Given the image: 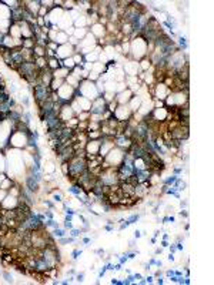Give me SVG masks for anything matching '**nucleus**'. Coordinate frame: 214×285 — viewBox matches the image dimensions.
<instances>
[{"mask_svg": "<svg viewBox=\"0 0 214 285\" xmlns=\"http://www.w3.org/2000/svg\"><path fill=\"white\" fill-rule=\"evenodd\" d=\"M161 251H163L161 248H157V249H156V255H159V254H161Z\"/></svg>", "mask_w": 214, "mask_h": 285, "instance_id": "58836bf2", "label": "nucleus"}, {"mask_svg": "<svg viewBox=\"0 0 214 285\" xmlns=\"http://www.w3.org/2000/svg\"><path fill=\"white\" fill-rule=\"evenodd\" d=\"M76 114H74V111L71 110L70 104H63L60 108V111H59V120H60L63 124H66L67 121L70 119H73Z\"/></svg>", "mask_w": 214, "mask_h": 285, "instance_id": "9b49d317", "label": "nucleus"}, {"mask_svg": "<svg viewBox=\"0 0 214 285\" xmlns=\"http://www.w3.org/2000/svg\"><path fill=\"white\" fill-rule=\"evenodd\" d=\"M133 116V111L130 110L129 104H119L117 108L114 110L113 113V117H114L117 121H129L132 119Z\"/></svg>", "mask_w": 214, "mask_h": 285, "instance_id": "39448f33", "label": "nucleus"}, {"mask_svg": "<svg viewBox=\"0 0 214 285\" xmlns=\"http://www.w3.org/2000/svg\"><path fill=\"white\" fill-rule=\"evenodd\" d=\"M60 170H61V172H63V175L66 177L67 172H69V163H66V161L61 163V164H60Z\"/></svg>", "mask_w": 214, "mask_h": 285, "instance_id": "a878e982", "label": "nucleus"}, {"mask_svg": "<svg viewBox=\"0 0 214 285\" xmlns=\"http://www.w3.org/2000/svg\"><path fill=\"white\" fill-rule=\"evenodd\" d=\"M124 156H126V151L119 148V147H114V148H113V150L110 151L109 154L103 158V161L107 163L109 167H114V168H117V167L120 166V163L123 161Z\"/></svg>", "mask_w": 214, "mask_h": 285, "instance_id": "20e7f679", "label": "nucleus"}, {"mask_svg": "<svg viewBox=\"0 0 214 285\" xmlns=\"http://www.w3.org/2000/svg\"><path fill=\"white\" fill-rule=\"evenodd\" d=\"M76 96H82V97H86L87 100L93 101L94 98H97L100 96V93L97 91L96 88V84L91 83L88 80H82L80 81V86L79 88L76 90Z\"/></svg>", "mask_w": 214, "mask_h": 285, "instance_id": "f03ea898", "label": "nucleus"}, {"mask_svg": "<svg viewBox=\"0 0 214 285\" xmlns=\"http://www.w3.org/2000/svg\"><path fill=\"white\" fill-rule=\"evenodd\" d=\"M73 54H74V47L69 43L61 44V46H59L57 50H56V57L60 59V60H64V59H67V57H71Z\"/></svg>", "mask_w": 214, "mask_h": 285, "instance_id": "0eeeda50", "label": "nucleus"}, {"mask_svg": "<svg viewBox=\"0 0 214 285\" xmlns=\"http://www.w3.org/2000/svg\"><path fill=\"white\" fill-rule=\"evenodd\" d=\"M169 261H174V254L170 252V255H169Z\"/></svg>", "mask_w": 214, "mask_h": 285, "instance_id": "4c0bfd02", "label": "nucleus"}, {"mask_svg": "<svg viewBox=\"0 0 214 285\" xmlns=\"http://www.w3.org/2000/svg\"><path fill=\"white\" fill-rule=\"evenodd\" d=\"M24 187L33 194H37L39 191H40V183H39L30 172H27L26 177H24Z\"/></svg>", "mask_w": 214, "mask_h": 285, "instance_id": "1a4fd4ad", "label": "nucleus"}, {"mask_svg": "<svg viewBox=\"0 0 214 285\" xmlns=\"http://www.w3.org/2000/svg\"><path fill=\"white\" fill-rule=\"evenodd\" d=\"M106 110H107V103L104 101V98L101 96H99L97 98H94L93 101H91V108H90V113L91 114L103 116Z\"/></svg>", "mask_w": 214, "mask_h": 285, "instance_id": "423d86ee", "label": "nucleus"}, {"mask_svg": "<svg viewBox=\"0 0 214 285\" xmlns=\"http://www.w3.org/2000/svg\"><path fill=\"white\" fill-rule=\"evenodd\" d=\"M34 64H36V67H37L39 70H43V69L47 67V59L46 57H36L34 59Z\"/></svg>", "mask_w": 214, "mask_h": 285, "instance_id": "412c9836", "label": "nucleus"}, {"mask_svg": "<svg viewBox=\"0 0 214 285\" xmlns=\"http://www.w3.org/2000/svg\"><path fill=\"white\" fill-rule=\"evenodd\" d=\"M47 67H49L51 71L57 70L61 67V60L57 59V57H53V59H47Z\"/></svg>", "mask_w": 214, "mask_h": 285, "instance_id": "f3484780", "label": "nucleus"}, {"mask_svg": "<svg viewBox=\"0 0 214 285\" xmlns=\"http://www.w3.org/2000/svg\"><path fill=\"white\" fill-rule=\"evenodd\" d=\"M144 280H146V284H151L153 280H154V275H148V277H146Z\"/></svg>", "mask_w": 214, "mask_h": 285, "instance_id": "473e14b6", "label": "nucleus"}, {"mask_svg": "<svg viewBox=\"0 0 214 285\" xmlns=\"http://www.w3.org/2000/svg\"><path fill=\"white\" fill-rule=\"evenodd\" d=\"M17 205H19V198L13 197L10 194H7V197L2 201V208H6V210H13Z\"/></svg>", "mask_w": 214, "mask_h": 285, "instance_id": "2eb2a0df", "label": "nucleus"}, {"mask_svg": "<svg viewBox=\"0 0 214 285\" xmlns=\"http://www.w3.org/2000/svg\"><path fill=\"white\" fill-rule=\"evenodd\" d=\"M2 277H3L7 282H13V277L10 275V272H7V271H2Z\"/></svg>", "mask_w": 214, "mask_h": 285, "instance_id": "c85d7f7f", "label": "nucleus"}, {"mask_svg": "<svg viewBox=\"0 0 214 285\" xmlns=\"http://www.w3.org/2000/svg\"><path fill=\"white\" fill-rule=\"evenodd\" d=\"M70 74V70H67L66 67H60L57 70L53 71V79H61V80H66V77Z\"/></svg>", "mask_w": 214, "mask_h": 285, "instance_id": "dca6fc26", "label": "nucleus"}, {"mask_svg": "<svg viewBox=\"0 0 214 285\" xmlns=\"http://www.w3.org/2000/svg\"><path fill=\"white\" fill-rule=\"evenodd\" d=\"M100 144H101V138H99V140H88L86 143V145H84L86 156H99Z\"/></svg>", "mask_w": 214, "mask_h": 285, "instance_id": "9d476101", "label": "nucleus"}, {"mask_svg": "<svg viewBox=\"0 0 214 285\" xmlns=\"http://www.w3.org/2000/svg\"><path fill=\"white\" fill-rule=\"evenodd\" d=\"M23 3H24V9H26V10L30 11L34 17H37L39 10H40V7H42L40 0H27V2H23Z\"/></svg>", "mask_w": 214, "mask_h": 285, "instance_id": "ddd939ff", "label": "nucleus"}, {"mask_svg": "<svg viewBox=\"0 0 214 285\" xmlns=\"http://www.w3.org/2000/svg\"><path fill=\"white\" fill-rule=\"evenodd\" d=\"M138 67H140V70L141 71H148V69L151 67V61H150V59H148V57L141 59L140 60V63H138Z\"/></svg>", "mask_w": 214, "mask_h": 285, "instance_id": "4be33fe9", "label": "nucleus"}, {"mask_svg": "<svg viewBox=\"0 0 214 285\" xmlns=\"http://www.w3.org/2000/svg\"><path fill=\"white\" fill-rule=\"evenodd\" d=\"M90 241H91V240H90V238H83V244H90Z\"/></svg>", "mask_w": 214, "mask_h": 285, "instance_id": "e433bc0d", "label": "nucleus"}, {"mask_svg": "<svg viewBox=\"0 0 214 285\" xmlns=\"http://www.w3.org/2000/svg\"><path fill=\"white\" fill-rule=\"evenodd\" d=\"M69 235L77 240V238L82 235V230H80V228H71V230H69Z\"/></svg>", "mask_w": 214, "mask_h": 285, "instance_id": "393cba45", "label": "nucleus"}, {"mask_svg": "<svg viewBox=\"0 0 214 285\" xmlns=\"http://www.w3.org/2000/svg\"><path fill=\"white\" fill-rule=\"evenodd\" d=\"M76 117L79 119V121H88L90 120V111H82V113L77 114Z\"/></svg>", "mask_w": 214, "mask_h": 285, "instance_id": "b1692460", "label": "nucleus"}, {"mask_svg": "<svg viewBox=\"0 0 214 285\" xmlns=\"http://www.w3.org/2000/svg\"><path fill=\"white\" fill-rule=\"evenodd\" d=\"M33 53H34L36 57H46V47L36 44V46L33 47Z\"/></svg>", "mask_w": 214, "mask_h": 285, "instance_id": "5701e85b", "label": "nucleus"}, {"mask_svg": "<svg viewBox=\"0 0 214 285\" xmlns=\"http://www.w3.org/2000/svg\"><path fill=\"white\" fill-rule=\"evenodd\" d=\"M50 94H51V91H50L49 86H44V84H42V83H37V84L33 87L34 101H36V104H37L39 108L42 107L47 100H50Z\"/></svg>", "mask_w": 214, "mask_h": 285, "instance_id": "7ed1b4c3", "label": "nucleus"}, {"mask_svg": "<svg viewBox=\"0 0 214 285\" xmlns=\"http://www.w3.org/2000/svg\"><path fill=\"white\" fill-rule=\"evenodd\" d=\"M133 96H134V91L127 87L126 90H123V91L116 94V101L119 103V104H129V101L133 98Z\"/></svg>", "mask_w": 214, "mask_h": 285, "instance_id": "f8f14e48", "label": "nucleus"}, {"mask_svg": "<svg viewBox=\"0 0 214 285\" xmlns=\"http://www.w3.org/2000/svg\"><path fill=\"white\" fill-rule=\"evenodd\" d=\"M161 247H163V248L169 247V242H167V240H163V242H161Z\"/></svg>", "mask_w": 214, "mask_h": 285, "instance_id": "f704fd0d", "label": "nucleus"}, {"mask_svg": "<svg viewBox=\"0 0 214 285\" xmlns=\"http://www.w3.org/2000/svg\"><path fill=\"white\" fill-rule=\"evenodd\" d=\"M138 220H140V214H133L127 218V221H129L130 224H134V222H137Z\"/></svg>", "mask_w": 214, "mask_h": 285, "instance_id": "cd10ccee", "label": "nucleus"}, {"mask_svg": "<svg viewBox=\"0 0 214 285\" xmlns=\"http://www.w3.org/2000/svg\"><path fill=\"white\" fill-rule=\"evenodd\" d=\"M127 261H129V258H127V252H126L124 255H121V257H120V264L123 265V264L127 262Z\"/></svg>", "mask_w": 214, "mask_h": 285, "instance_id": "2f4dec72", "label": "nucleus"}, {"mask_svg": "<svg viewBox=\"0 0 214 285\" xmlns=\"http://www.w3.org/2000/svg\"><path fill=\"white\" fill-rule=\"evenodd\" d=\"M7 194H9V191H6V190H3V188H0V203L3 201V200L7 197Z\"/></svg>", "mask_w": 214, "mask_h": 285, "instance_id": "c756f323", "label": "nucleus"}, {"mask_svg": "<svg viewBox=\"0 0 214 285\" xmlns=\"http://www.w3.org/2000/svg\"><path fill=\"white\" fill-rule=\"evenodd\" d=\"M141 235H143L141 231H138V230H136V231H134V238H136V240H137V238H140Z\"/></svg>", "mask_w": 214, "mask_h": 285, "instance_id": "72a5a7b5", "label": "nucleus"}, {"mask_svg": "<svg viewBox=\"0 0 214 285\" xmlns=\"http://www.w3.org/2000/svg\"><path fill=\"white\" fill-rule=\"evenodd\" d=\"M76 281L77 282H83L84 281V272H80V274L76 275Z\"/></svg>", "mask_w": 214, "mask_h": 285, "instance_id": "7c9ffc66", "label": "nucleus"}, {"mask_svg": "<svg viewBox=\"0 0 214 285\" xmlns=\"http://www.w3.org/2000/svg\"><path fill=\"white\" fill-rule=\"evenodd\" d=\"M67 42H69V36L66 34V32L60 30V32L57 33V37H56L54 43H57V46H61V44H66Z\"/></svg>", "mask_w": 214, "mask_h": 285, "instance_id": "a211bd4d", "label": "nucleus"}, {"mask_svg": "<svg viewBox=\"0 0 214 285\" xmlns=\"http://www.w3.org/2000/svg\"><path fill=\"white\" fill-rule=\"evenodd\" d=\"M49 9H46V7H43V6H42V7H40V10H39V14H37V17H46V16H47V14H49Z\"/></svg>", "mask_w": 214, "mask_h": 285, "instance_id": "bb28decb", "label": "nucleus"}, {"mask_svg": "<svg viewBox=\"0 0 214 285\" xmlns=\"http://www.w3.org/2000/svg\"><path fill=\"white\" fill-rule=\"evenodd\" d=\"M180 207H181V208H184V210H186V207H187V201H180Z\"/></svg>", "mask_w": 214, "mask_h": 285, "instance_id": "c9c22d12", "label": "nucleus"}, {"mask_svg": "<svg viewBox=\"0 0 214 285\" xmlns=\"http://www.w3.org/2000/svg\"><path fill=\"white\" fill-rule=\"evenodd\" d=\"M86 171H87V160H86L84 157L74 156L70 161H69V172H67L66 177L70 180L71 183H74L77 178Z\"/></svg>", "mask_w": 214, "mask_h": 285, "instance_id": "f257e3e1", "label": "nucleus"}, {"mask_svg": "<svg viewBox=\"0 0 214 285\" xmlns=\"http://www.w3.org/2000/svg\"><path fill=\"white\" fill-rule=\"evenodd\" d=\"M63 83H64V80H61V79H53L51 80V83H50V91H57L59 88H60L61 86H63Z\"/></svg>", "mask_w": 214, "mask_h": 285, "instance_id": "6ab92c4d", "label": "nucleus"}, {"mask_svg": "<svg viewBox=\"0 0 214 285\" xmlns=\"http://www.w3.org/2000/svg\"><path fill=\"white\" fill-rule=\"evenodd\" d=\"M61 67H66L67 70H73L74 67H76V63H74V60H73V57H67V59L61 60Z\"/></svg>", "mask_w": 214, "mask_h": 285, "instance_id": "aec40b11", "label": "nucleus"}, {"mask_svg": "<svg viewBox=\"0 0 214 285\" xmlns=\"http://www.w3.org/2000/svg\"><path fill=\"white\" fill-rule=\"evenodd\" d=\"M2 40H3V34L0 33V43H2Z\"/></svg>", "mask_w": 214, "mask_h": 285, "instance_id": "ea45409f", "label": "nucleus"}, {"mask_svg": "<svg viewBox=\"0 0 214 285\" xmlns=\"http://www.w3.org/2000/svg\"><path fill=\"white\" fill-rule=\"evenodd\" d=\"M170 93H171V90L166 86L164 83H156V84H154V97H156L157 100L164 101L166 97L169 96Z\"/></svg>", "mask_w": 214, "mask_h": 285, "instance_id": "6e6552de", "label": "nucleus"}, {"mask_svg": "<svg viewBox=\"0 0 214 285\" xmlns=\"http://www.w3.org/2000/svg\"><path fill=\"white\" fill-rule=\"evenodd\" d=\"M88 32H90L94 37H96V40L103 39L106 34H107V32H106V26L100 24V23H94L93 26H91V30H88Z\"/></svg>", "mask_w": 214, "mask_h": 285, "instance_id": "4468645a", "label": "nucleus"}]
</instances>
